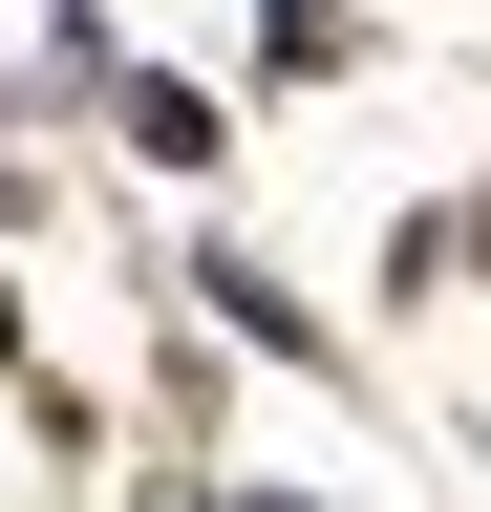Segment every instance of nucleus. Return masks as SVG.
I'll list each match as a JSON object with an SVG mask.
<instances>
[{
  "label": "nucleus",
  "instance_id": "7ed1b4c3",
  "mask_svg": "<svg viewBox=\"0 0 491 512\" xmlns=\"http://www.w3.org/2000/svg\"><path fill=\"white\" fill-rule=\"evenodd\" d=\"M0 363H22V299H0Z\"/></svg>",
  "mask_w": 491,
  "mask_h": 512
},
{
  "label": "nucleus",
  "instance_id": "f257e3e1",
  "mask_svg": "<svg viewBox=\"0 0 491 512\" xmlns=\"http://www.w3.org/2000/svg\"><path fill=\"white\" fill-rule=\"evenodd\" d=\"M193 299H214L257 363H342V342H321V299H299V278H257V256H193Z\"/></svg>",
  "mask_w": 491,
  "mask_h": 512
},
{
  "label": "nucleus",
  "instance_id": "f03ea898",
  "mask_svg": "<svg viewBox=\"0 0 491 512\" xmlns=\"http://www.w3.org/2000/svg\"><path fill=\"white\" fill-rule=\"evenodd\" d=\"M107 107H129L150 171H214V86H171V64H150V86H107Z\"/></svg>",
  "mask_w": 491,
  "mask_h": 512
}]
</instances>
